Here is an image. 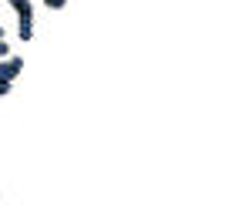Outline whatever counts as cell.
Instances as JSON below:
<instances>
[{
  "instance_id": "obj_6",
  "label": "cell",
  "mask_w": 252,
  "mask_h": 222,
  "mask_svg": "<svg viewBox=\"0 0 252 222\" xmlns=\"http://www.w3.org/2000/svg\"><path fill=\"white\" fill-rule=\"evenodd\" d=\"M3 34H7V31H3V27H0V40H3Z\"/></svg>"
},
{
  "instance_id": "obj_2",
  "label": "cell",
  "mask_w": 252,
  "mask_h": 222,
  "mask_svg": "<svg viewBox=\"0 0 252 222\" xmlns=\"http://www.w3.org/2000/svg\"><path fill=\"white\" fill-rule=\"evenodd\" d=\"M14 10H17V20L20 17H34V7H31V0H7Z\"/></svg>"
},
{
  "instance_id": "obj_3",
  "label": "cell",
  "mask_w": 252,
  "mask_h": 222,
  "mask_svg": "<svg viewBox=\"0 0 252 222\" xmlns=\"http://www.w3.org/2000/svg\"><path fill=\"white\" fill-rule=\"evenodd\" d=\"M44 7H51V10H64L67 0H44Z\"/></svg>"
},
{
  "instance_id": "obj_5",
  "label": "cell",
  "mask_w": 252,
  "mask_h": 222,
  "mask_svg": "<svg viewBox=\"0 0 252 222\" xmlns=\"http://www.w3.org/2000/svg\"><path fill=\"white\" fill-rule=\"evenodd\" d=\"M10 88H14V84H0V98H3V95H10Z\"/></svg>"
},
{
  "instance_id": "obj_4",
  "label": "cell",
  "mask_w": 252,
  "mask_h": 222,
  "mask_svg": "<svg viewBox=\"0 0 252 222\" xmlns=\"http://www.w3.org/2000/svg\"><path fill=\"white\" fill-rule=\"evenodd\" d=\"M0 58H10V47H7V40H0Z\"/></svg>"
},
{
  "instance_id": "obj_1",
  "label": "cell",
  "mask_w": 252,
  "mask_h": 222,
  "mask_svg": "<svg viewBox=\"0 0 252 222\" xmlns=\"http://www.w3.org/2000/svg\"><path fill=\"white\" fill-rule=\"evenodd\" d=\"M20 71H24V58H7L0 64V84H14Z\"/></svg>"
}]
</instances>
